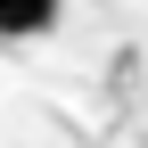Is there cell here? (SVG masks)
<instances>
[{"label": "cell", "instance_id": "6da1fadb", "mask_svg": "<svg viewBox=\"0 0 148 148\" xmlns=\"http://www.w3.org/2000/svg\"><path fill=\"white\" fill-rule=\"evenodd\" d=\"M49 25H58V0H0V41H25Z\"/></svg>", "mask_w": 148, "mask_h": 148}]
</instances>
